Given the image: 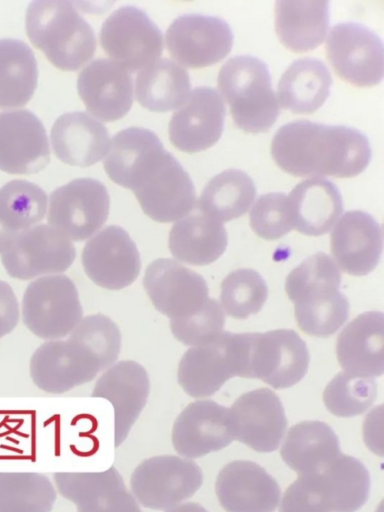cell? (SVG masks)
<instances>
[{"label": "cell", "instance_id": "f35d334b", "mask_svg": "<svg viewBox=\"0 0 384 512\" xmlns=\"http://www.w3.org/2000/svg\"><path fill=\"white\" fill-rule=\"evenodd\" d=\"M73 504L77 512H143L113 466L86 482Z\"/></svg>", "mask_w": 384, "mask_h": 512}, {"label": "cell", "instance_id": "d6a6232c", "mask_svg": "<svg viewBox=\"0 0 384 512\" xmlns=\"http://www.w3.org/2000/svg\"><path fill=\"white\" fill-rule=\"evenodd\" d=\"M189 74L181 65L161 58L140 70L135 83L138 103L153 112L180 108L190 94Z\"/></svg>", "mask_w": 384, "mask_h": 512}, {"label": "cell", "instance_id": "30bf717a", "mask_svg": "<svg viewBox=\"0 0 384 512\" xmlns=\"http://www.w3.org/2000/svg\"><path fill=\"white\" fill-rule=\"evenodd\" d=\"M326 58L337 76L356 87H372L383 78V44L363 24L334 25L325 43Z\"/></svg>", "mask_w": 384, "mask_h": 512}, {"label": "cell", "instance_id": "603a6c76", "mask_svg": "<svg viewBox=\"0 0 384 512\" xmlns=\"http://www.w3.org/2000/svg\"><path fill=\"white\" fill-rule=\"evenodd\" d=\"M171 440L174 450L187 459L223 449L233 441L228 408L213 400L189 403L173 423Z\"/></svg>", "mask_w": 384, "mask_h": 512}, {"label": "cell", "instance_id": "4316f807", "mask_svg": "<svg viewBox=\"0 0 384 512\" xmlns=\"http://www.w3.org/2000/svg\"><path fill=\"white\" fill-rule=\"evenodd\" d=\"M51 143L59 160L68 165L87 167L104 158L111 141L102 123L87 113L69 112L54 122Z\"/></svg>", "mask_w": 384, "mask_h": 512}, {"label": "cell", "instance_id": "7c38bea8", "mask_svg": "<svg viewBox=\"0 0 384 512\" xmlns=\"http://www.w3.org/2000/svg\"><path fill=\"white\" fill-rule=\"evenodd\" d=\"M29 371L40 390L62 394L91 382L104 369L87 346L68 337L41 344L30 358Z\"/></svg>", "mask_w": 384, "mask_h": 512}, {"label": "cell", "instance_id": "8d00e7d4", "mask_svg": "<svg viewBox=\"0 0 384 512\" xmlns=\"http://www.w3.org/2000/svg\"><path fill=\"white\" fill-rule=\"evenodd\" d=\"M47 208L45 191L32 182L16 179L0 188V227L15 238L38 225Z\"/></svg>", "mask_w": 384, "mask_h": 512}, {"label": "cell", "instance_id": "4fadbf2b", "mask_svg": "<svg viewBox=\"0 0 384 512\" xmlns=\"http://www.w3.org/2000/svg\"><path fill=\"white\" fill-rule=\"evenodd\" d=\"M81 263L94 284L112 291L133 284L142 266L136 243L118 225H108L86 241Z\"/></svg>", "mask_w": 384, "mask_h": 512}, {"label": "cell", "instance_id": "ffe728a7", "mask_svg": "<svg viewBox=\"0 0 384 512\" xmlns=\"http://www.w3.org/2000/svg\"><path fill=\"white\" fill-rule=\"evenodd\" d=\"M237 377L233 333L221 332L213 340L189 348L179 361L177 380L193 398L209 397L230 378Z\"/></svg>", "mask_w": 384, "mask_h": 512}, {"label": "cell", "instance_id": "83f0119b", "mask_svg": "<svg viewBox=\"0 0 384 512\" xmlns=\"http://www.w3.org/2000/svg\"><path fill=\"white\" fill-rule=\"evenodd\" d=\"M287 198L293 229L306 236L327 233L343 211L338 188L319 177L299 182Z\"/></svg>", "mask_w": 384, "mask_h": 512}, {"label": "cell", "instance_id": "f6af8a7d", "mask_svg": "<svg viewBox=\"0 0 384 512\" xmlns=\"http://www.w3.org/2000/svg\"><path fill=\"white\" fill-rule=\"evenodd\" d=\"M225 325V315L219 303L209 298L205 306L196 314L170 320L173 336L187 346H198L207 343L221 332Z\"/></svg>", "mask_w": 384, "mask_h": 512}, {"label": "cell", "instance_id": "836d02e7", "mask_svg": "<svg viewBox=\"0 0 384 512\" xmlns=\"http://www.w3.org/2000/svg\"><path fill=\"white\" fill-rule=\"evenodd\" d=\"M256 196L252 178L230 168L212 177L204 187L195 209L223 223L244 215Z\"/></svg>", "mask_w": 384, "mask_h": 512}, {"label": "cell", "instance_id": "2e32d148", "mask_svg": "<svg viewBox=\"0 0 384 512\" xmlns=\"http://www.w3.org/2000/svg\"><path fill=\"white\" fill-rule=\"evenodd\" d=\"M233 440L257 452L276 450L285 434L287 418L277 394L258 388L240 395L228 409Z\"/></svg>", "mask_w": 384, "mask_h": 512}, {"label": "cell", "instance_id": "ab89813d", "mask_svg": "<svg viewBox=\"0 0 384 512\" xmlns=\"http://www.w3.org/2000/svg\"><path fill=\"white\" fill-rule=\"evenodd\" d=\"M220 301L226 314L234 319H247L257 314L268 297L265 280L250 268L236 269L221 282Z\"/></svg>", "mask_w": 384, "mask_h": 512}, {"label": "cell", "instance_id": "3957f363", "mask_svg": "<svg viewBox=\"0 0 384 512\" xmlns=\"http://www.w3.org/2000/svg\"><path fill=\"white\" fill-rule=\"evenodd\" d=\"M25 28L35 48L60 70H77L94 55V30L69 1L31 2Z\"/></svg>", "mask_w": 384, "mask_h": 512}, {"label": "cell", "instance_id": "52a82bcc", "mask_svg": "<svg viewBox=\"0 0 384 512\" xmlns=\"http://www.w3.org/2000/svg\"><path fill=\"white\" fill-rule=\"evenodd\" d=\"M202 483V470L192 459L161 455L134 469L130 492L141 506L166 511L191 498Z\"/></svg>", "mask_w": 384, "mask_h": 512}, {"label": "cell", "instance_id": "e0dca14e", "mask_svg": "<svg viewBox=\"0 0 384 512\" xmlns=\"http://www.w3.org/2000/svg\"><path fill=\"white\" fill-rule=\"evenodd\" d=\"M224 120L225 104L218 91L207 86L196 87L171 117L170 142L187 154L207 150L221 138Z\"/></svg>", "mask_w": 384, "mask_h": 512}, {"label": "cell", "instance_id": "7bdbcfd3", "mask_svg": "<svg viewBox=\"0 0 384 512\" xmlns=\"http://www.w3.org/2000/svg\"><path fill=\"white\" fill-rule=\"evenodd\" d=\"M349 302L338 292L333 297L308 305L294 306L299 329L312 337L326 338L334 334L349 317Z\"/></svg>", "mask_w": 384, "mask_h": 512}, {"label": "cell", "instance_id": "ee69618b", "mask_svg": "<svg viewBox=\"0 0 384 512\" xmlns=\"http://www.w3.org/2000/svg\"><path fill=\"white\" fill-rule=\"evenodd\" d=\"M250 227L264 240H277L293 229L288 198L282 192L261 195L250 212Z\"/></svg>", "mask_w": 384, "mask_h": 512}, {"label": "cell", "instance_id": "d4e9b609", "mask_svg": "<svg viewBox=\"0 0 384 512\" xmlns=\"http://www.w3.org/2000/svg\"><path fill=\"white\" fill-rule=\"evenodd\" d=\"M338 363L344 372L378 377L384 371V316L380 311L358 315L341 331L336 342Z\"/></svg>", "mask_w": 384, "mask_h": 512}, {"label": "cell", "instance_id": "60d3db41", "mask_svg": "<svg viewBox=\"0 0 384 512\" xmlns=\"http://www.w3.org/2000/svg\"><path fill=\"white\" fill-rule=\"evenodd\" d=\"M377 384L371 377L344 371L335 375L323 391L326 408L337 417H353L365 412L375 401Z\"/></svg>", "mask_w": 384, "mask_h": 512}, {"label": "cell", "instance_id": "f1b7e54d", "mask_svg": "<svg viewBox=\"0 0 384 512\" xmlns=\"http://www.w3.org/2000/svg\"><path fill=\"white\" fill-rule=\"evenodd\" d=\"M227 244L223 224L196 209L174 222L168 236V248L174 259L193 266L215 262Z\"/></svg>", "mask_w": 384, "mask_h": 512}, {"label": "cell", "instance_id": "277c9868", "mask_svg": "<svg viewBox=\"0 0 384 512\" xmlns=\"http://www.w3.org/2000/svg\"><path fill=\"white\" fill-rule=\"evenodd\" d=\"M218 88L236 126L250 134L266 133L276 122L279 103L264 61L237 55L219 69Z\"/></svg>", "mask_w": 384, "mask_h": 512}, {"label": "cell", "instance_id": "681fc988", "mask_svg": "<svg viewBox=\"0 0 384 512\" xmlns=\"http://www.w3.org/2000/svg\"><path fill=\"white\" fill-rule=\"evenodd\" d=\"M165 512H208L203 506L196 502L181 503Z\"/></svg>", "mask_w": 384, "mask_h": 512}, {"label": "cell", "instance_id": "cb8c5ba5", "mask_svg": "<svg viewBox=\"0 0 384 512\" xmlns=\"http://www.w3.org/2000/svg\"><path fill=\"white\" fill-rule=\"evenodd\" d=\"M77 89L88 112L105 122L121 119L133 104L130 73L110 59L90 62L78 75Z\"/></svg>", "mask_w": 384, "mask_h": 512}, {"label": "cell", "instance_id": "44dd1931", "mask_svg": "<svg viewBox=\"0 0 384 512\" xmlns=\"http://www.w3.org/2000/svg\"><path fill=\"white\" fill-rule=\"evenodd\" d=\"M215 492L226 512H274L281 497L276 480L247 460L225 465L216 478Z\"/></svg>", "mask_w": 384, "mask_h": 512}, {"label": "cell", "instance_id": "74e56055", "mask_svg": "<svg viewBox=\"0 0 384 512\" xmlns=\"http://www.w3.org/2000/svg\"><path fill=\"white\" fill-rule=\"evenodd\" d=\"M56 499V489L44 474L0 472V512H51Z\"/></svg>", "mask_w": 384, "mask_h": 512}, {"label": "cell", "instance_id": "ba28073f", "mask_svg": "<svg viewBox=\"0 0 384 512\" xmlns=\"http://www.w3.org/2000/svg\"><path fill=\"white\" fill-rule=\"evenodd\" d=\"M109 209L110 197L102 182L76 178L52 191L47 221L72 242H82L103 228Z\"/></svg>", "mask_w": 384, "mask_h": 512}, {"label": "cell", "instance_id": "6da1fadb", "mask_svg": "<svg viewBox=\"0 0 384 512\" xmlns=\"http://www.w3.org/2000/svg\"><path fill=\"white\" fill-rule=\"evenodd\" d=\"M103 166L156 222H176L195 209L196 191L189 174L149 129L130 127L116 133Z\"/></svg>", "mask_w": 384, "mask_h": 512}, {"label": "cell", "instance_id": "4dcf8cb0", "mask_svg": "<svg viewBox=\"0 0 384 512\" xmlns=\"http://www.w3.org/2000/svg\"><path fill=\"white\" fill-rule=\"evenodd\" d=\"M341 453L334 430L325 422L311 420L293 425L280 449L282 460L298 476L320 472Z\"/></svg>", "mask_w": 384, "mask_h": 512}, {"label": "cell", "instance_id": "484cf974", "mask_svg": "<svg viewBox=\"0 0 384 512\" xmlns=\"http://www.w3.org/2000/svg\"><path fill=\"white\" fill-rule=\"evenodd\" d=\"M303 478L328 512H355L368 499L370 475L357 458L341 453L320 472Z\"/></svg>", "mask_w": 384, "mask_h": 512}, {"label": "cell", "instance_id": "8fae6325", "mask_svg": "<svg viewBox=\"0 0 384 512\" xmlns=\"http://www.w3.org/2000/svg\"><path fill=\"white\" fill-rule=\"evenodd\" d=\"M76 258L73 242L49 224L21 232L1 254L6 273L18 280L63 274Z\"/></svg>", "mask_w": 384, "mask_h": 512}, {"label": "cell", "instance_id": "9c48e42d", "mask_svg": "<svg viewBox=\"0 0 384 512\" xmlns=\"http://www.w3.org/2000/svg\"><path fill=\"white\" fill-rule=\"evenodd\" d=\"M99 41L110 60L128 72L143 69L163 52L161 30L135 6H121L109 14L101 26Z\"/></svg>", "mask_w": 384, "mask_h": 512}, {"label": "cell", "instance_id": "5b68a950", "mask_svg": "<svg viewBox=\"0 0 384 512\" xmlns=\"http://www.w3.org/2000/svg\"><path fill=\"white\" fill-rule=\"evenodd\" d=\"M22 318L27 329L43 340L69 336L83 318L74 282L64 274L32 280L23 294Z\"/></svg>", "mask_w": 384, "mask_h": 512}, {"label": "cell", "instance_id": "1f68e13d", "mask_svg": "<svg viewBox=\"0 0 384 512\" xmlns=\"http://www.w3.org/2000/svg\"><path fill=\"white\" fill-rule=\"evenodd\" d=\"M332 82L328 68L319 59L299 58L278 81L279 106L294 114H312L327 100Z\"/></svg>", "mask_w": 384, "mask_h": 512}, {"label": "cell", "instance_id": "f546056e", "mask_svg": "<svg viewBox=\"0 0 384 512\" xmlns=\"http://www.w3.org/2000/svg\"><path fill=\"white\" fill-rule=\"evenodd\" d=\"M326 0H277L275 32L281 44L294 53H305L325 39L329 24Z\"/></svg>", "mask_w": 384, "mask_h": 512}, {"label": "cell", "instance_id": "5bb4252c", "mask_svg": "<svg viewBox=\"0 0 384 512\" xmlns=\"http://www.w3.org/2000/svg\"><path fill=\"white\" fill-rule=\"evenodd\" d=\"M143 287L155 309L170 320L196 314L209 299L205 279L169 258H158L146 267Z\"/></svg>", "mask_w": 384, "mask_h": 512}, {"label": "cell", "instance_id": "b9f144b4", "mask_svg": "<svg viewBox=\"0 0 384 512\" xmlns=\"http://www.w3.org/2000/svg\"><path fill=\"white\" fill-rule=\"evenodd\" d=\"M69 337L87 346L98 358L104 371L116 363L121 351L120 329L103 313L83 317Z\"/></svg>", "mask_w": 384, "mask_h": 512}, {"label": "cell", "instance_id": "c3c4849f", "mask_svg": "<svg viewBox=\"0 0 384 512\" xmlns=\"http://www.w3.org/2000/svg\"><path fill=\"white\" fill-rule=\"evenodd\" d=\"M363 435L367 447L382 456V405L373 409L365 418Z\"/></svg>", "mask_w": 384, "mask_h": 512}, {"label": "cell", "instance_id": "9a60e30c", "mask_svg": "<svg viewBox=\"0 0 384 512\" xmlns=\"http://www.w3.org/2000/svg\"><path fill=\"white\" fill-rule=\"evenodd\" d=\"M169 54L191 69L212 66L224 59L233 46V33L219 17L185 14L176 18L165 35Z\"/></svg>", "mask_w": 384, "mask_h": 512}, {"label": "cell", "instance_id": "d6986e66", "mask_svg": "<svg viewBox=\"0 0 384 512\" xmlns=\"http://www.w3.org/2000/svg\"><path fill=\"white\" fill-rule=\"evenodd\" d=\"M149 393L148 373L134 360L116 362L98 378L91 396L106 399L113 406L115 447L127 438L146 405Z\"/></svg>", "mask_w": 384, "mask_h": 512}, {"label": "cell", "instance_id": "7402d4cb", "mask_svg": "<svg viewBox=\"0 0 384 512\" xmlns=\"http://www.w3.org/2000/svg\"><path fill=\"white\" fill-rule=\"evenodd\" d=\"M383 233L379 223L361 210L346 212L330 235V251L345 273L365 276L379 263Z\"/></svg>", "mask_w": 384, "mask_h": 512}, {"label": "cell", "instance_id": "d590c367", "mask_svg": "<svg viewBox=\"0 0 384 512\" xmlns=\"http://www.w3.org/2000/svg\"><path fill=\"white\" fill-rule=\"evenodd\" d=\"M340 284L338 266L327 254L317 252L287 275L285 292L294 306L308 305L333 297Z\"/></svg>", "mask_w": 384, "mask_h": 512}, {"label": "cell", "instance_id": "7a4b0ae2", "mask_svg": "<svg viewBox=\"0 0 384 512\" xmlns=\"http://www.w3.org/2000/svg\"><path fill=\"white\" fill-rule=\"evenodd\" d=\"M270 152L282 171L297 177H355L367 168L372 155L369 140L359 130L306 120L281 126Z\"/></svg>", "mask_w": 384, "mask_h": 512}, {"label": "cell", "instance_id": "bcb514c9", "mask_svg": "<svg viewBox=\"0 0 384 512\" xmlns=\"http://www.w3.org/2000/svg\"><path fill=\"white\" fill-rule=\"evenodd\" d=\"M279 512H328L307 482L298 477L284 492Z\"/></svg>", "mask_w": 384, "mask_h": 512}, {"label": "cell", "instance_id": "7dc6e473", "mask_svg": "<svg viewBox=\"0 0 384 512\" xmlns=\"http://www.w3.org/2000/svg\"><path fill=\"white\" fill-rule=\"evenodd\" d=\"M19 321V305L12 287L0 280V338L11 333Z\"/></svg>", "mask_w": 384, "mask_h": 512}, {"label": "cell", "instance_id": "e575fe53", "mask_svg": "<svg viewBox=\"0 0 384 512\" xmlns=\"http://www.w3.org/2000/svg\"><path fill=\"white\" fill-rule=\"evenodd\" d=\"M37 82V61L31 48L18 39H0V108L25 105Z\"/></svg>", "mask_w": 384, "mask_h": 512}, {"label": "cell", "instance_id": "8992f818", "mask_svg": "<svg viewBox=\"0 0 384 512\" xmlns=\"http://www.w3.org/2000/svg\"><path fill=\"white\" fill-rule=\"evenodd\" d=\"M309 362L306 343L292 329L246 333V378L289 388L304 378Z\"/></svg>", "mask_w": 384, "mask_h": 512}, {"label": "cell", "instance_id": "ac0fdd59", "mask_svg": "<svg viewBox=\"0 0 384 512\" xmlns=\"http://www.w3.org/2000/svg\"><path fill=\"white\" fill-rule=\"evenodd\" d=\"M50 162L47 133L28 109L0 113V170L30 175Z\"/></svg>", "mask_w": 384, "mask_h": 512}]
</instances>
